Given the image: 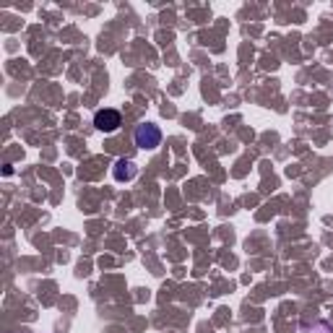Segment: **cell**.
<instances>
[{
    "instance_id": "1",
    "label": "cell",
    "mask_w": 333,
    "mask_h": 333,
    "mask_svg": "<svg viewBox=\"0 0 333 333\" xmlns=\"http://www.w3.org/2000/svg\"><path fill=\"white\" fill-rule=\"evenodd\" d=\"M135 146L138 148H143V151H154V148L162 143V130L156 128V125H151V122H143V125H138L135 128Z\"/></svg>"
},
{
    "instance_id": "2",
    "label": "cell",
    "mask_w": 333,
    "mask_h": 333,
    "mask_svg": "<svg viewBox=\"0 0 333 333\" xmlns=\"http://www.w3.org/2000/svg\"><path fill=\"white\" fill-rule=\"evenodd\" d=\"M94 125L102 130V133H114L122 125V117L117 110H99L94 114Z\"/></svg>"
},
{
    "instance_id": "3",
    "label": "cell",
    "mask_w": 333,
    "mask_h": 333,
    "mask_svg": "<svg viewBox=\"0 0 333 333\" xmlns=\"http://www.w3.org/2000/svg\"><path fill=\"white\" fill-rule=\"evenodd\" d=\"M135 172H138V169H135L133 162H128V159H120V162L114 164V172H112V175H114V180H117V182H125V180H133Z\"/></svg>"
}]
</instances>
